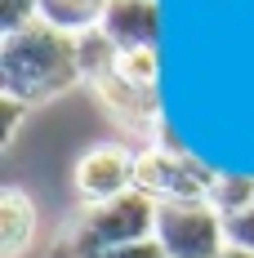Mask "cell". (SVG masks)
<instances>
[{
    "instance_id": "cell-12",
    "label": "cell",
    "mask_w": 254,
    "mask_h": 258,
    "mask_svg": "<svg viewBox=\"0 0 254 258\" xmlns=\"http://www.w3.org/2000/svg\"><path fill=\"white\" fill-rule=\"evenodd\" d=\"M40 18V0H0V36L23 31Z\"/></svg>"
},
{
    "instance_id": "cell-14",
    "label": "cell",
    "mask_w": 254,
    "mask_h": 258,
    "mask_svg": "<svg viewBox=\"0 0 254 258\" xmlns=\"http://www.w3.org/2000/svg\"><path fill=\"white\" fill-rule=\"evenodd\" d=\"M228 240H232V249H250L254 254V205L245 214L228 218Z\"/></svg>"
},
{
    "instance_id": "cell-1",
    "label": "cell",
    "mask_w": 254,
    "mask_h": 258,
    "mask_svg": "<svg viewBox=\"0 0 254 258\" xmlns=\"http://www.w3.org/2000/svg\"><path fill=\"white\" fill-rule=\"evenodd\" d=\"M76 85H85L76 36L40 23V18L23 31L0 36V94H9L36 111L40 103L72 94Z\"/></svg>"
},
{
    "instance_id": "cell-4",
    "label": "cell",
    "mask_w": 254,
    "mask_h": 258,
    "mask_svg": "<svg viewBox=\"0 0 254 258\" xmlns=\"http://www.w3.org/2000/svg\"><path fill=\"white\" fill-rule=\"evenodd\" d=\"M156 240L165 258H223L232 249L228 218L210 201L156 205Z\"/></svg>"
},
{
    "instance_id": "cell-3",
    "label": "cell",
    "mask_w": 254,
    "mask_h": 258,
    "mask_svg": "<svg viewBox=\"0 0 254 258\" xmlns=\"http://www.w3.org/2000/svg\"><path fill=\"white\" fill-rule=\"evenodd\" d=\"M219 169L201 165L187 147H178L170 129H161L147 147H138V169L134 187L143 196H152L156 205H178V201H210Z\"/></svg>"
},
{
    "instance_id": "cell-9",
    "label": "cell",
    "mask_w": 254,
    "mask_h": 258,
    "mask_svg": "<svg viewBox=\"0 0 254 258\" xmlns=\"http://www.w3.org/2000/svg\"><path fill=\"white\" fill-rule=\"evenodd\" d=\"M103 5L107 0H40V23H49V27H58V31L80 40V36L98 31Z\"/></svg>"
},
{
    "instance_id": "cell-8",
    "label": "cell",
    "mask_w": 254,
    "mask_h": 258,
    "mask_svg": "<svg viewBox=\"0 0 254 258\" xmlns=\"http://www.w3.org/2000/svg\"><path fill=\"white\" fill-rule=\"evenodd\" d=\"M40 209L23 187H0V258H23L36 245Z\"/></svg>"
},
{
    "instance_id": "cell-5",
    "label": "cell",
    "mask_w": 254,
    "mask_h": 258,
    "mask_svg": "<svg viewBox=\"0 0 254 258\" xmlns=\"http://www.w3.org/2000/svg\"><path fill=\"white\" fill-rule=\"evenodd\" d=\"M134 169H138V147L125 143H94L76 156L72 165V191L80 196V205H107L121 201L134 187Z\"/></svg>"
},
{
    "instance_id": "cell-16",
    "label": "cell",
    "mask_w": 254,
    "mask_h": 258,
    "mask_svg": "<svg viewBox=\"0 0 254 258\" xmlns=\"http://www.w3.org/2000/svg\"><path fill=\"white\" fill-rule=\"evenodd\" d=\"M223 258H254V254H250V249H228Z\"/></svg>"
},
{
    "instance_id": "cell-13",
    "label": "cell",
    "mask_w": 254,
    "mask_h": 258,
    "mask_svg": "<svg viewBox=\"0 0 254 258\" xmlns=\"http://www.w3.org/2000/svg\"><path fill=\"white\" fill-rule=\"evenodd\" d=\"M27 111H31L27 103L0 94V147H14V138H18V129H23V120H27Z\"/></svg>"
},
{
    "instance_id": "cell-15",
    "label": "cell",
    "mask_w": 254,
    "mask_h": 258,
    "mask_svg": "<svg viewBox=\"0 0 254 258\" xmlns=\"http://www.w3.org/2000/svg\"><path fill=\"white\" fill-rule=\"evenodd\" d=\"M94 258H165V249H161V240H138V245H121V249H103V254Z\"/></svg>"
},
{
    "instance_id": "cell-6",
    "label": "cell",
    "mask_w": 254,
    "mask_h": 258,
    "mask_svg": "<svg viewBox=\"0 0 254 258\" xmlns=\"http://www.w3.org/2000/svg\"><path fill=\"white\" fill-rule=\"evenodd\" d=\"M85 89H89L94 103L107 111V120L121 125L125 134H134L143 147L165 129V120H161V98L147 94V89H134L129 80H121V76H116V62H112L107 72H98V76H89V80H85Z\"/></svg>"
},
{
    "instance_id": "cell-2",
    "label": "cell",
    "mask_w": 254,
    "mask_h": 258,
    "mask_svg": "<svg viewBox=\"0 0 254 258\" xmlns=\"http://www.w3.org/2000/svg\"><path fill=\"white\" fill-rule=\"evenodd\" d=\"M156 236V201L143 191H129L107 205H80L76 218L63 223L54 236L49 258H94L103 249H121Z\"/></svg>"
},
{
    "instance_id": "cell-7",
    "label": "cell",
    "mask_w": 254,
    "mask_h": 258,
    "mask_svg": "<svg viewBox=\"0 0 254 258\" xmlns=\"http://www.w3.org/2000/svg\"><path fill=\"white\" fill-rule=\"evenodd\" d=\"M98 31L116 49H156L161 40V5L156 0H107Z\"/></svg>"
},
{
    "instance_id": "cell-11",
    "label": "cell",
    "mask_w": 254,
    "mask_h": 258,
    "mask_svg": "<svg viewBox=\"0 0 254 258\" xmlns=\"http://www.w3.org/2000/svg\"><path fill=\"white\" fill-rule=\"evenodd\" d=\"M116 76L129 80L134 89H147V94H156V85H161V58H156V49H116Z\"/></svg>"
},
{
    "instance_id": "cell-10",
    "label": "cell",
    "mask_w": 254,
    "mask_h": 258,
    "mask_svg": "<svg viewBox=\"0 0 254 258\" xmlns=\"http://www.w3.org/2000/svg\"><path fill=\"white\" fill-rule=\"evenodd\" d=\"M210 205L219 209L223 218H236L254 205V178L250 174H219L214 191H210Z\"/></svg>"
}]
</instances>
